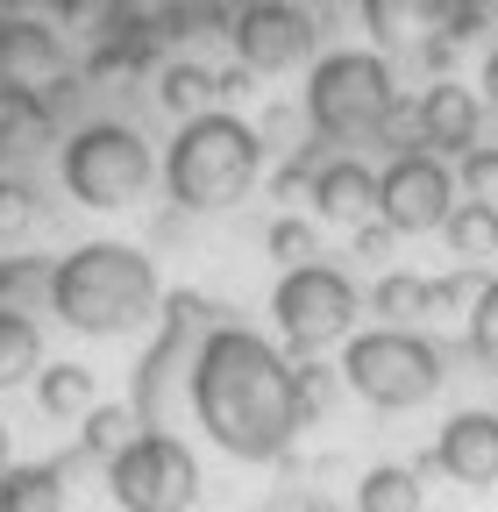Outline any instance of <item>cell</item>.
Instances as JSON below:
<instances>
[{"mask_svg": "<svg viewBox=\"0 0 498 512\" xmlns=\"http://www.w3.org/2000/svg\"><path fill=\"white\" fill-rule=\"evenodd\" d=\"M342 377L370 406L406 413V406L434 399V384H442V349H434L427 335H413V328H370V335H349Z\"/></svg>", "mask_w": 498, "mask_h": 512, "instance_id": "4", "label": "cell"}, {"mask_svg": "<svg viewBox=\"0 0 498 512\" xmlns=\"http://www.w3.org/2000/svg\"><path fill=\"white\" fill-rule=\"evenodd\" d=\"M36 121H43V107H36V93H29V86H0V143L29 136Z\"/></svg>", "mask_w": 498, "mask_h": 512, "instance_id": "25", "label": "cell"}, {"mask_svg": "<svg viewBox=\"0 0 498 512\" xmlns=\"http://www.w3.org/2000/svg\"><path fill=\"white\" fill-rule=\"evenodd\" d=\"M356 285L342 278V271H328V264H299V271H285L278 278V292H271V313H278V335L292 342V349H328V342H342L349 328H356Z\"/></svg>", "mask_w": 498, "mask_h": 512, "instance_id": "8", "label": "cell"}, {"mask_svg": "<svg viewBox=\"0 0 498 512\" xmlns=\"http://www.w3.org/2000/svg\"><path fill=\"white\" fill-rule=\"evenodd\" d=\"M484 100H491V107H498V50H491V57H484Z\"/></svg>", "mask_w": 498, "mask_h": 512, "instance_id": "31", "label": "cell"}, {"mask_svg": "<svg viewBox=\"0 0 498 512\" xmlns=\"http://www.w3.org/2000/svg\"><path fill=\"white\" fill-rule=\"evenodd\" d=\"M65 185H72V200H86V207H129L136 192L150 185L143 136H136V128H121V121L79 128V136L65 143Z\"/></svg>", "mask_w": 498, "mask_h": 512, "instance_id": "7", "label": "cell"}, {"mask_svg": "<svg viewBox=\"0 0 498 512\" xmlns=\"http://www.w3.org/2000/svg\"><path fill=\"white\" fill-rule=\"evenodd\" d=\"M370 306H378L392 328H406V320L434 313V285H427V278H413V271H385V278H378V292H370Z\"/></svg>", "mask_w": 498, "mask_h": 512, "instance_id": "19", "label": "cell"}, {"mask_svg": "<svg viewBox=\"0 0 498 512\" xmlns=\"http://www.w3.org/2000/svg\"><path fill=\"white\" fill-rule=\"evenodd\" d=\"M107 484H114V505L121 512H185L200 498V463L178 434H136L121 456L107 463Z\"/></svg>", "mask_w": 498, "mask_h": 512, "instance_id": "6", "label": "cell"}, {"mask_svg": "<svg viewBox=\"0 0 498 512\" xmlns=\"http://www.w3.org/2000/svg\"><path fill=\"white\" fill-rule=\"evenodd\" d=\"M129 427H136V413H129V406H93V413H86V448H93V456H107V463H114L121 448L136 441Z\"/></svg>", "mask_w": 498, "mask_h": 512, "instance_id": "21", "label": "cell"}, {"mask_svg": "<svg viewBox=\"0 0 498 512\" xmlns=\"http://www.w3.org/2000/svg\"><path fill=\"white\" fill-rule=\"evenodd\" d=\"M363 15L378 36H420V29H463L477 0H363Z\"/></svg>", "mask_w": 498, "mask_h": 512, "instance_id": "12", "label": "cell"}, {"mask_svg": "<svg viewBox=\"0 0 498 512\" xmlns=\"http://www.w3.org/2000/svg\"><path fill=\"white\" fill-rule=\"evenodd\" d=\"M36 363H43L36 328H29L22 313L0 306V392H8V384H22V377H36Z\"/></svg>", "mask_w": 498, "mask_h": 512, "instance_id": "20", "label": "cell"}, {"mask_svg": "<svg viewBox=\"0 0 498 512\" xmlns=\"http://www.w3.org/2000/svg\"><path fill=\"white\" fill-rule=\"evenodd\" d=\"M257 164H264V143H257V128L235 121V114H193L178 128V143L164 157V185H171V200L178 207H235L249 185H257Z\"/></svg>", "mask_w": 498, "mask_h": 512, "instance_id": "3", "label": "cell"}, {"mask_svg": "<svg viewBox=\"0 0 498 512\" xmlns=\"http://www.w3.org/2000/svg\"><path fill=\"white\" fill-rule=\"evenodd\" d=\"M50 306L79 335H129L157 313V264L129 242H86L50 271Z\"/></svg>", "mask_w": 498, "mask_h": 512, "instance_id": "2", "label": "cell"}, {"mask_svg": "<svg viewBox=\"0 0 498 512\" xmlns=\"http://www.w3.org/2000/svg\"><path fill=\"white\" fill-rule=\"evenodd\" d=\"M463 185H470V200L498 207V150H463Z\"/></svg>", "mask_w": 498, "mask_h": 512, "instance_id": "26", "label": "cell"}, {"mask_svg": "<svg viewBox=\"0 0 498 512\" xmlns=\"http://www.w3.org/2000/svg\"><path fill=\"white\" fill-rule=\"evenodd\" d=\"M193 413L200 427L242 463H271L306 427L299 363H285L249 328H207L193 349Z\"/></svg>", "mask_w": 498, "mask_h": 512, "instance_id": "1", "label": "cell"}, {"mask_svg": "<svg viewBox=\"0 0 498 512\" xmlns=\"http://www.w3.org/2000/svg\"><path fill=\"white\" fill-rule=\"evenodd\" d=\"M65 505V470L57 463H22L0 477V512H57Z\"/></svg>", "mask_w": 498, "mask_h": 512, "instance_id": "15", "label": "cell"}, {"mask_svg": "<svg viewBox=\"0 0 498 512\" xmlns=\"http://www.w3.org/2000/svg\"><path fill=\"white\" fill-rule=\"evenodd\" d=\"M36 399H43V413H57V420L93 413V370H79V363H50L43 384H36Z\"/></svg>", "mask_w": 498, "mask_h": 512, "instance_id": "18", "label": "cell"}, {"mask_svg": "<svg viewBox=\"0 0 498 512\" xmlns=\"http://www.w3.org/2000/svg\"><path fill=\"white\" fill-rule=\"evenodd\" d=\"M107 15L121 29H143V22H164L171 15V0H107Z\"/></svg>", "mask_w": 498, "mask_h": 512, "instance_id": "28", "label": "cell"}, {"mask_svg": "<svg viewBox=\"0 0 498 512\" xmlns=\"http://www.w3.org/2000/svg\"><path fill=\"white\" fill-rule=\"evenodd\" d=\"M235 50H242L249 72H292L314 50V22L299 8H285V0H249L235 15Z\"/></svg>", "mask_w": 498, "mask_h": 512, "instance_id": "10", "label": "cell"}, {"mask_svg": "<svg viewBox=\"0 0 498 512\" xmlns=\"http://www.w3.org/2000/svg\"><path fill=\"white\" fill-rule=\"evenodd\" d=\"M328 399H335V377H328V370H299V406H306V420H314Z\"/></svg>", "mask_w": 498, "mask_h": 512, "instance_id": "29", "label": "cell"}, {"mask_svg": "<svg viewBox=\"0 0 498 512\" xmlns=\"http://www.w3.org/2000/svg\"><path fill=\"white\" fill-rule=\"evenodd\" d=\"M306 114H314L321 136H370V128L392 121V72L385 57L370 50H335L314 64V79H306Z\"/></svg>", "mask_w": 498, "mask_h": 512, "instance_id": "5", "label": "cell"}, {"mask_svg": "<svg viewBox=\"0 0 498 512\" xmlns=\"http://www.w3.org/2000/svg\"><path fill=\"white\" fill-rule=\"evenodd\" d=\"M29 228H36V192L15 185V178H0V242H15Z\"/></svg>", "mask_w": 498, "mask_h": 512, "instance_id": "24", "label": "cell"}, {"mask_svg": "<svg viewBox=\"0 0 498 512\" xmlns=\"http://www.w3.org/2000/svg\"><path fill=\"white\" fill-rule=\"evenodd\" d=\"M378 214H385V228H399V235L442 228V221L456 214V178H449V164L427 157V150L392 157L385 178H378Z\"/></svg>", "mask_w": 498, "mask_h": 512, "instance_id": "9", "label": "cell"}, {"mask_svg": "<svg viewBox=\"0 0 498 512\" xmlns=\"http://www.w3.org/2000/svg\"><path fill=\"white\" fill-rule=\"evenodd\" d=\"M434 463L470 491L498 484V413H456L442 427V441H434Z\"/></svg>", "mask_w": 498, "mask_h": 512, "instance_id": "11", "label": "cell"}, {"mask_svg": "<svg viewBox=\"0 0 498 512\" xmlns=\"http://www.w3.org/2000/svg\"><path fill=\"white\" fill-rule=\"evenodd\" d=\"M306 512H328V505H306Z\"/></svg>", "mask_w": 498, "mask_h": 512, "instance_id": "33", "label": "cell"}, {"mask_svg": "<svg viewBox=\"0 0 498 512\" xmlns=\"http://www.w3.org/2000/svg\"><path fill=\"white\" fill-rule=\"evenodd\" d=\"M314 207L328 214V221H363L370 207H378V178H370L363 164H321L314 171Z\"/></svg>", "mask_w": 498, "mask_h": 512, "instance_id": "14", "label": "cell"}, {"mask_svg": "<svg viewBox=\"0 0 498 512\" xmlns=\"http://www.w3.org/2000/svg\"><path fill=\"white\" fill-rule=\"evenodd\" d=\"M264 242H271V256H285L292 271L306 264V256H314V228H306V221H278V228H271Z\"/></svg>", "mask_w": 498, "mask_h": 512, "instance_id": "27", "label": "cell"}, {"mask_svg": "<svg viewBox=\"0 0 498 512\" xmlns=\"http://www.w3.org/2000/svg\"><path fill=\"white\" fill-rule=\"evenodd\" d=\"M43 285V271H29V264H0V306H8V299H22V292H36ZM15 313V306H8Z\"/></svg>", "mask_w": 498, "mask_h": 512, "instance_id": "30", "label": "cell"}, {"mask_svg": "<svg viewBox=\"0 0 498 512\" xmlns=\"http://www.w3.org/2000/svg\"><path fill=\"white\" fill-rule=\"evenodd\" d=\"M420 143H434V150H477V93L427 86V100H420Z\"/></svg>", "mask_w": 498, "mask_h": 512, "instance_id": "13", "label": "cell"}, {"mask_svg": "<svg viewBox=\"0 0 498 512\" xmlns=\"http://www.w3.org/2000/svg\"><path fill=\"white\" fill-rule=\"evenodd\" d=\"M8 470H15V463H8V427H0V477H8Z\"/></svg>", "mask_w": 498, "mask_h": 512, "instance_id": "32", "label": "cell"}, {"mask_svg": "<svg viewBox=\"0 0 498 512\" xmlns=\"http://www.w3.org/2000/svg\"><path fill=\"white\" fill-rule=\"evenodd\" d=\"M470 356L498 363V278H484V292L470 299Z\"/></svg>", "mask_w": 498, "mask_h": 512, "instance_id": "23", "label": "cell"}, {"mask_svg": "<svg viewBox=\"0 0 498 512\" xmlns=\"http://www.w3.org/2000/svg\"><path fill=\"white\" fill-rule=\"evenodd\" d=\"M157 93H164V107H178L185 121H193V114H207V100H214V79H207V72H193V64H171Z\"/></svg>", "mask_w": 498, "mask_h": 512, "instance_id": "22", "label": "cell"}, {"mask_svg": "<svg viewBox=\"0 0 498 512\" xmlns=\"http://www.w3.org/2000/svg\"><path fill=\"white\" fill-rule=\"evenodd\" d=\"M356 512H420V477L406 463H378L356 484Z\"/></svg>", "mask_w": 498, "mask_h": 512, "instance_id": "16", "label": "cell"}, {"mask_svg": "<svg viewBox=\"0 0 498 512\" xmlns=\"http://www.w3.org/2000/svg\"><path fill=\"white\" fill-rule=\"evenodd\" d=\"M456 256H498V207L491 200H456V214L442 221Z\"/></svg>", "mask_w": 498, "mask_h": 512, "instance_id": "17", "label": "cell"}]
</instances>
